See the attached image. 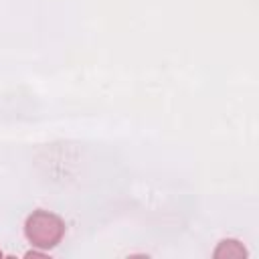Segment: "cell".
<instances>
[{
  "mask_svg": "<svg viewBox=\"0 0 259 259\" xmlns=\"http://www.w3.org/2000/svg\"><path fill=\"white\" fill-rule=\"evenodd\" d=\"M247 249L241 241L237 239H223L217 249L212 251V257L214 259H247Z\"/></svg>",
  "mask_w": 259,
  "mask_h": 259,
  "instance_id": "2",
  "label": "cell"
},
{
  "mask_svg": "<svg viewBox=\"0 0 259 259\" xmlns=\"http://www.w3.org/2000/svg\"><path fill=\"white\" fill-rule=\"evenodd\" d=\"M24 257H26V259H30V257H49V251H45V249H42V251H36V247H34V249H30V251H26Z\"/></svg>",
  "mask_w": 259,
  "mask_h": 259,
  "instance_id": "3",
  "label": "cell"
},
{
  "mask_svg": "<svg viewBox=\"0 0 259 259\" xmlns=\"http://www.w3.org/2000/svg\"><path fill=\"white\" fill-rule=\"evenodd\" d=\"M2 257H4V253H2V251H0V259H2Z\"/></svg>",
  "mask_w": 259,
  "mask_h": 259,
  "instance_id": "4",
  "label": "cell"
},
{
  "mask_svg": "<svg viewBox=\"0 0 259 259\" xmlns=\"http://www.w3.org/2000/svg\"><path fill=\"white\" fill-rule=\"evenodd\" d=\"M24 235L36 249H53L65 237V223L61 217L49 210H34L24 223Z\"/></svg>",
  "mask_w": 259,
  "mask_h": 259,
  "instance_id": "1",
  "label": "cell"
}]
</instances>
